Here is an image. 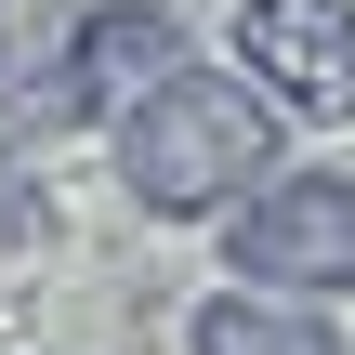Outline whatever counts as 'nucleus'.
<instances>
[{"label": "nucleus", "instance_id": "f257e3e1", "mask_svg": "<svg viewBox=\"0 0 355 355\" xmlns=\"http://www.w3.org/2000/svg\"><path fill=\"white\" fill-rule=\"evenodd\" d=\"M277 92L250 79V66H171L158 92H132L105 132H119V184H132V211H158V224H224L263 171H277Z\"/></svg>", "mask_w": 355, "mask_h": 355}, {"label": "nucleus", "instance_id": "f03ea898", "mask_svg": "<svg viewBox=\"0 0 355 355\" xmlns=\"http://www.w3.org/2000/svg\"><path fill=\"white\" fill-rule=\"evenodd\" d=\"M224 263H237L250 290L343 303L355 290V184L343 171H263V184L224 211Z\"/></svg>", "mask_w": 355, "mask_h": 355}, {"label": "nucleus", "instance_id": "7ed1b4c3", "mask_svg": "<svg viewBox=\"0 0 355 355\" xmlns=\"http://www.w3.org/2000/svg\"><path fill=\"white\" fill-rule=\"evenodd\" d=\"M237 66L290 119L343 132L355 119V0H237Z\"/></svg>", "mask_w": 355, "mask_h": 355}, {"label": "nucleus", "instance_id": "20e7f679", "mask_svg": "<svg viewBox=\"0 0 355 355\" xmlns=\"http://www.w3.org/2000/svg\"><path fill=\"white\" fill-rule=\"evenodd\" d=\"M92 119V66H79V0L0 26V132L40 145V132H79Z\"/></svg>", "mask_w": 355, "mask_h": 355}, {"label": "nucleus", "instance_id": "39448f33", "mask_svg": "<svg viewBox=\"0 0 355 355\" xmlns=\"http://www.w3.org/2000/svg\"><path fill=\"white\" fill-rule=\"evenodd\" d=\"M79 66H92V119H119L132 92H158L184 53V13L171 0H79Z\"/></svg>", "mask_w": 355, "mask_h": 355}, {"label": "nucleus", "instance_id": "423d86ee", "mask_svg": "<svg viewBox=\"0 0 355 355\" xmlns=\"http://www.w3.org/2000/svg\"><path fill=\"white\" fill-rule=\"evenodd\" d=\"M184 355H343L329 329V303H303V290H211L198 316H184Z\"/></svg>", "mask_w": 355, "mask_h": 355}, {"label": "nucleus", "instance_id": "0eeeda50", "mask_svg": "<svg viewBox=\"0 0 355 355\" xmlns=\"http://www.w3.org/2000/svg\"><path fill=\"white\" fill-rule=\"evenodd\" d=\"M53 237V198H40V171H26V145L0 132V250H40Z\"/></svg>", "mask_w": 355, "mask_h": 355}]
</instances>
